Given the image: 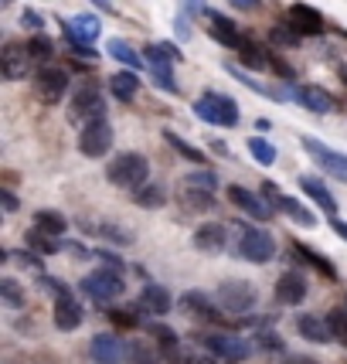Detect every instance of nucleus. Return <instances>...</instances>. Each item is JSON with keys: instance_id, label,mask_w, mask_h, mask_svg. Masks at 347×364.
I'll use <instances>...</instances> for the list:
<instances>
[{"instance_id": "13", "label": "nucleus", "mask_w": 347, "mask_h": 364, "mask_svg": "<svg viewBox=\"0 0 347 364\" xmlns=\"http://www.w3.org/2000/svg\"><path fill=\"white\" fill-rule=\"evenodd\" d=\"M129 354V344H123L116 333H99L89 344V358L95 364H123Z\"/></svg>"}, {"instance_id": "20", "label": "nucleus", "mask_w": 347, "mask_h": 364, "mask_svg": "<svg viewBox=\"0 0 347 364\" xmlns=\"http://www.w3.org/2000/svg\"><path fill=\"white\" fill-rule=\"evenodd\" d=\"M106 55H110V58H116V62H123L129 72H143V68H150V65H146V58H143V51H137V48L129 45V41H123V38H110Z\"/></svg>"}, {"instance_id": "6", "label": "nucleus", "mask_w": 347, "mask_h": 364, "mask_svg": "<svg viewBox=\"0 0 347 364\" xmlns=\"http://www.w3.org/2000/svg\"><path fill=\"white\" fill-rule=\"evenodd\" d=\"M238 255L245 262H255V266H266L276 255V242L266 228H255V225H242L238 228Z\"/></svg>"}, {"instance_id": "11", "label": "nucleus", "mask_w": 347, "mask_h": 364, "mask_svg": "<svg viewBox=\"0 0 347 364\" xmlns=\"http://www.w3.org/2000/svg\"><path fill=\"white\" fill-rule=\"evenodd\" d=\"M110 146H112V127L102 119V123H92V127H85L79 133V150H82V157H106L110 154Z\"/></svg>"}, {"instance_id": "33", "label": "nucleus", "mask_w": 347, "mask_h": 364, "mask_svg": "<svg viewBox=\"0 0 347 364\" xmlns=\"http://www.w3.org/2000/svg\"><path fill=\"white\" fill-rule=\"evenodd\" d=\"M34 228L38 232H45V235H65V228H68V222H65L62 211H34Z\"/></svg>"}, {"instance_id": "27", "label": "nucleus", "mask_w": 347, "mask_h": 364, "mask_svg": "<svg viewBox=\"0 0 347 364\" xmlns=\"http://www.w3.org/2000/svg\"><path fill=\"white\" fill-rule=\"evenodd\" d=\"M293 255H297V259H303L306 266H314V269H320V272H324V279H331V283H337V279H341V276H337V266H333L331 259H324L320 252H314L310 245H303V242H297V245H293Z\"/></svg>"}, {"instance_id": "16", "label": "nucleus", "mask_w": 347, "mask_h": 364, "mask_svg": "<svg viewBox=\"0 0 347 364\" xmlns=\"http://www.w3.org/2000/svg\"><path fill=\"white\" fill-rule=\"evenodd\" d=\"M208 14V34H211V41H218L225 48H242V34H238V24L232 17L218 14V11H205Z\"/></svg>"}, {"instance_id": "51", "label": "nucleus", "mask_w": 347, "mask_h": 364, "mask_svg": "<svg viewBox=\"0 0 347 364\" xmlns=\"http://www.w3.org/2000/svg\"><path fill=\"white\" fill-rule=\"evenodd\" d=\"M269 68H272L276 75H283V79H293V75H297V72H293V65H286L279 55H272V58H269Z\"/></svg>"}, {"instance_id": "49", "label": "nucleus", "mask_w": 347, "mask_h": 364, "mask_svg": "<svg viewBox=\"0 0 347 364\" xmlns=\"http://www.w3.org/2000/svg\"><path fill=\"white\" fill-rule=\"evenodd\" d=\"M14 259L21 262V266H24V269H34L38 276H45V266H41V259H38V255H31V252H17Z\"/></svg>"}, {"instance_id": "10", "label": "nucleus", "mask_w": 347, "mask_h": 364, "mask_svg": "<svg viewBox=\"0 0 347 364\" xmlns=\"http://www.w3.org/2000/svg\"><path fill=\"white\" fill-rule=\"evenodd\" d=\"M65 92H68V72L65 68H55V65H45L38 75H34V95L45 102V106H55L62 102Z\"/></svg>"}, {"instance_id": "57", "label": "nucleus", "mask_w": 347, "mask_h": 364, "mask_svg": "<svg viewBox=\"0 0 347 364\" xmlns=\"http://www.w3.org/2000/svg\"><path fill=\"white\" fill-rule=\"evenodd\" d=\"M184 364H215V361H211V358H188Z\"/></svg>"}, {"instance_id": "40", "label": "nucleus", "mask_w": 347, "mask_h": 364, "mask_svg": "<svg viewBox=\"0 0 347 364\" xmlns=\"http://www.w3.org/2000/svg\"><path fill=\"white\" fill-rule=\"evenodd\" d=\"M249 154H252L259 164H266V167L269 164H276V157H279V154H276V146H272L266 136H249Z\"/></svg>"}, {"instance_id": "21", "label": "nucleus", "mask_w": 347, "mask_h": 364, "mask_svg": "<svg viewBox=\"0 0 347 364\" xmlns=\"http://www.w3.org/2000/svg\"><path fill=\"white\" fill-rule=\"evenodd\" d=\"M297 331H300V337H306L310 344H327V341H333L331 323L320 317V314H300V320H297Z\"/></svg>"}, {"instance_id": "56", "label": "nucleus", "mask_w": 347, "mask_h": 364, "mask_svg": "<svg viewBox=\"0 0 347 364\" xmlns=\"http://www.w3.org/2000/svg\"><path fill=\"white\" fill-rule=\"evenodd\" d=\"M92 4L99 7V11H110V14H112V4H110V0H92Z\"/></svg>"}, {"instance_id": "30", "label": "nucleus", "mask_w": 347, "mask_h": 364, "mask_svg": "<svg viewBox=\"0 0 347 364\" xmlns=\"http://www.w3.org/2000/svg\"><path fill=\"white\" fill-rule=\"evenodd\" d=\"M129 201H133L137 208L157 211V208H164V201H167V191H164V184H143L140 191L129 194Z\"/></svg>"}, {"instance_id": "26", "label": "nucleus", "mask_w": 347, "mask_h": 364, "mask_svg": "<svg viewBox=\"0 0 347 364\" xmlns=\"http://www.w3.org/2000/svg\"><path fill=\"white\" fill-rule=\"evenodd\" d=\"M110 92L119 99V102H133L137 92H140V72H116L110 75Z\"/></svg>"}, {"instance_id": "53", "label": "nucleus", "mask_w": 347, "mask_h": 364, "mask_svg": "<svg viewBox=\"0 0 347 364\" xmlns=\"http://www.w3.org/2000/svg\"><path fill=\"white\" fill-rule=\"evenodd\" d=\"M0 205H4V211H7V215H14V211H17L14 191H0Z\"/></svg>"}, {"instance_id": "42", "label": "nucleus", "mask_w": 347, "mask_h": 364, "mask_svg": "<svg viewBox=\"0 0 347 364\" xmlns=\"http://www.w3.org/2000/svg\"><path fill=\"white\" fill-rule=\"evenodd\" d=\"M327 323H331L333 341H341L347 348V310H331V314H327Z\"/></svg>"}, {"instance_id": "34", "label": "nucleus", "mask_w": 347, "mask_h": 364, "mask_svg": "<svg viewBox=\"0 0 347 364\" xmlns=\"http://www.w3.org/2000/svg\"><path fill=\"white\" fill-rule=\"evenodd\" d=\"M164 140L171 143V146H174V150H177V154H181V157H184V160H191L194 167H205V164H208V157H205V154H201L198 146H191L188 140H181V136H177L174 129H164Z\"/></svg>"}, {"instance_id": "32", "label": "nucleus", "mask_w": 347, "mask_h": 364, "mask_svg": "<svg viewBox=\"0 0 347 364\" xmlns=\"http://www.w3.org/2000/svg\"><path fill=\"white\" fill-rule=\"evenodd\" d=\"M238 62L245 65L249 72H262V68H269V51L262 45H255V41H242Z\"/></svg>"}, {"instance_id": "8", "label": "nucleus", "mask_w": 347, "mask_h": 364, "mask_svg": "<svg viewBox=\"0 0 347 364\" xmlns=\"http://www.w3.org/2000/svg\"><path fill=\"white\" fill-rule=\"evenodd\" d=\"M300 143H303V150L316 160V167H320V171H327L331 177H337V181H344L347 184V154L327 146V143L316 140V136H303Z\"/></svg>"}, {"instance_id": "22", "label": "nucleus", "mask_w": 347, "mask_h": 364, "mask_svg": "<svg viewBox=\"0 0 347 364\" xmlns=\"http://www.w3.org/2000/svg\"><path fill=\"white\" fill-rule=\"evenodd\" d=\"M177 201L184 211H208V208H215V194L208 188H198V184H191L184 181L181 184V194H177Z\"/></svg>"}, {"instance_id": "5", "label": "nucleus", "mask_w": 347, "mask_h": 364, "mask_svg": "<svg viewBox=\"0 0 347 364\" xmlns=\"http://www.w3.org/2000/svg\"><path fill=\"white\" fill-rule=\"evenodd\" d=\"M201 344L208 348V354L221 358L225 364H242L245 358H252V350H255L252 341H245V337L228 333V331H208L201 337Z\"/></svg>"}, {"instance_id": "1", "label": "nucleus", "mask_w": 347, "mask_h": 364, "mask_svg": "<svg viewBox=\"0 0 347 364\" xmlns=\"http://www.w3.org/2000/svg\"><path fill=\"white\" fill-rule=\"evenodd\" d=\"M106 177H110V184L123 191H140L143 184H150L146 177H150V160L137 154V150H127V154H119V157L112 160L110 167H106Z\"/></svg>"}, {"instance_id": "52", "label": "nucleus", "mask_w": 347, "mask_h": 364, "mask_svg": "<svg viewBox=\"0 0 347 364\" xmlns=\"http://www.w3.org/2000/svg\"><path fill=\"white\" fill-rule=\"evenodd\" d=\"M95 255H99V259H102V262H106V266H110V269H123V259H119V255L116 252H106V249H95Z\"/></svg>"}, {"instance_id": "44", "label": "nucleus", "mask_w": 347, "mask_h": 364, "mask_svg": "<svg viewBox=\"0 0 347 364\" xmlns=\"http://www.w3.org/2000/svg\"><path fill=\"white\" fill-rule=\"evenodd\" d=\"M262 198H266L269 201V208H272V211H283V188H279V184H272V181H266V184H262Z\"/></svg>"}, {"instance_id": "38", "label": "nucleus", "mask_w": 347, "mask_h": 364, "mask_svg": "<svg viewBox=\"0 0 347 364\" xmlns=\"http://www.w3.org/2000/svg\"><path fill=\"white\" fill-rule=\"evenodd\" d=\"M269 41H272V45H279V48H297L303 41V34H297L283 21V24H272V28H269Z\"/></svg>"}, {"instance_id": "28", "label": "nucleus", "mask_w": 347, "mask_h": 364, "mask_svg": "<svg viewBox=\"0 0 347 364\" xmlns=\"http://www.w3.org/2000/svg\"><path fill=\"white\" fill-rule=\"evenodd\" d=\"M300 191H306V194H310V198H314V205L316 208H324V211H327V215H337V201H333V194L327 188H324V181H316V177H300Z\"/></svg>"}, {"instance_id": "17", "label": "nucleus", "mask_w": 347, "mask_h": 364, "mask_svg": "<svg viewBox=\"0 0 347 364\" xmlns=\"http://www.w3.org/2000/svg\"><path fill=\"white\" fill-rule=\"evenodd\" d=\"M306 300V276L303 272H283L276 279V303L283 306H297Z\"/></svg>"}, {"instance_id": "4", "label": "nucleus", "mask_w": 347, "mask_h": 364, "mask_svg": "<svg viewBox=\"0 0 347 364\" xmlns=\"http://www.w3.org/2000/svg\"><path fill=\"white\" fill-rule=\"evenodd\" d=\"M194 112L208 127H238V102L225 92H205L194 102Z\"/></svg>"}, {"instance_id": "19", "label": "nucleus", "mask_w": 347, "mask_h": 364, "mask_svg": "<svg viewBox=\"0 0 347 364\" xmlns=\"http://www.w3.org/2000/svg\"><path fill=\"white\" fill-rule=\"evenodd\" d=\"M225 242H228V232H225V225H218V222H205L198 232H194V249L205 252V255L221 252Z\"/></svg>"}, {"instance_id": "7", "label": "nucleus", "mask_w": 347, "mask_h": 364, "mask_svg": "<svg viewBox=\"0 0 347 364\" xmlns=\"http://www.w3.org/2000/svg\"><path fill=\"white\" fill-rule=\"evenodd\" d=\"M123 289H127V283H123V276L116 269H95L82 279V293L99 303H110L116 296H123Z\"/></svg>"}, {"instance_id": "45", "label": "nucleus", "mask_w": 347, "mask_h": 364, "mask_svg": "<svg viewBox=\"0 0 347 364\" xmlns=\"http://www.w3.org/2000/svg\"><path fill=\"white\" fill-rule=\"evenodd\" d=\"M21 28H28L34 34H45V17L38 14V11H24L21 14Z\"/></svg>"}, {"instance_id": "29", "label": "nucleus", "mask_w": 347, "mask_h": 364, "mask_svg": "<svg viewBox=\"0 0 347 364\" xmlns=\"http://www.w3.org/2000/svg\"><path fill=\"white\" fill-rule=\"evenodd\" d=\"M228 75L232 79H238L245 89H252L255 95H262V99H276V102H283V99H289V92H279V89H269V85H262L259 79H252V75H245V68L242 65H228Z\"/></svg>"}, {"instance_id": "54", "label": "nucleus", "mask_w": 347, "mask_h": 364, "mask_svg": "<svg viewBox=\"0 0 347 364\" xmlns=\"http://www.w3.org/2000/svg\"><path fill=\"white\" fill-rule=\"evenodd\" d=\"M235 11H259L262 7V0H228Z\"/></svg>"}, {"instance_id": "9", "label": "nucleus", "mask_w": 347, "mask_h": 364, "mask_svg": "<svg viewBox=\"0 0 347 364\" xmlns=\"http://www.w3.org/2000/svg\"><path fill=\"white\" fill-rule=\"evenodd\" d=\"M31 65H34L31 45H24V41H7V45L0 48V72H4L7 82L28 79Z\"/></svg>"}, {"instance_id": "43", "label": "nucleus", "mask_w": 347, "mask_h": 364, "mask_svg": "<svg viewBox=\"0 0 347 364\" xmlns=\"http://www.w3.org/2000/svg\"><path fill=\"white\" fill-rule=\"evenodd\" d=\"M146 331L157 337V344H160V350H171V348H177V333H174V327H167V323H150Z\"/></svg>"}, {"instance_id": "23", "label": "nucleus", "mask_w": 347, "mask_h": 364, "mask_svg": "<svg viewBox=\"0 0 347 364\" xmlns=\"http://www.w3.org/2000/svg\"><path fill=\"white\" fill-rule=\"evenodd\" d=\"M143 58H146V65H150V75H154V82H157V89H164V92H171V95L181 92V85H177V79H174V62L160 58V55H143Z\"/></svg>"}, {"instance_id": "3", "label": "nucleus", "mask_w": 347, "mask_h": 364, "mask_svg": "<svg viewBox=\"0 0 347 364\" xmlns=\"http://www.w3.org/2000/svg\"><path fill=\"white\" fill-rule=\"evenodd\" d=\"M215 303H218V310L232 314V317H245V314L255 310L259 293H255V286L245 283V279H225V283H218Z\"/></svg>"}, {"instance_id": "58", "label": "nucleus", "mask_w": 347, "mask_h": 364, "mask_svg": "<svg viewBox=\"0 0 347 364\" xmlns=\"http://www.w3.org/2000/svg\"><path fill=\"white\" fill-rule=\"evenodd\" d=\"M4 4H14V0H4Z\"/></svg>"}, {"instance_id": "36", "label": "nucleus", "mask_w": 347, "mask_h": 364, "mask_svg": "<svg viewBox=\"0 0 347 364\" xmlns=\"http://www.w3.org/2000/svg\"><path fill=\"white\" fill-rule=\"evenodd\" d=\"M28 249H34L38 255H55V252H62V242L55 235H45V232L31 228L28 232Z\"/></svg>"}, {"instance_id": "35", "label": "nucleus", "mask_w": 347, "mask_h": 364, "mask_svg": "<svg viewBox=\"0 0 347 364\" xmlns=\"http://www.w3.org/2000/svg\"><path fill=\"white\" fill-rule=\"evenodd\" d=\"M0 303H4V306H11V310H21V306L28 303V293L17 286V279L7 276V279H0Z\"/></svg>"}, {"instance_id": "50", "label": "nucleus", "mask_w": 347, "mask_h": 364, "mask_svg": "<svg viewBox=\"0 0 347 364\" xmlns=\"http://www.w3.org/2000/svg\"><path fill=\"white\" fill-rule=\"evenodd\" d=\"M188 181H191V184H198V188H208V191L218 188V177L211 174V171H198V174H191Z\"/></svg>"}, {"instance_id": "37", "label": "nucleus", "mask_w": 347, "mask_h": 364, "mask_svg": "<svg viewBox=\"0 0 347 364\" xmlns=\"http://www.w3.org/2000/svg\"><path fill=\"white\" fill-rule=\"evenodd\" d=\"M160 350H154L146 341H133L129 344V354H127V364H160Z\"/></svg>"}, {"instance_id": "12", "label": "nucleus", "mask_w": 347, "mask_h": 364, "mask_svg": "<svg viewBox=\"0 0 347 364\" xmlns=\"http://www.w3.org/2000/svg\"><path fill=\"white\" fill-rule=\"evenodd\" d=\"M289 99L293 102H300L306 112H314V116H327V112H333V95L327 92V89H320V85H293L289 89Z\"/></svg>"}, {"instance_id": "18", "label": "nucleus", "mask_w": 347, "mask_h": 364, "mask_svg": "<svg viewBox=\"0 0 347 364\" xmlns=\"http://www.w3.org/2000/svg\"><path fill=\"white\" fill-rule=\"evenodd\" d=\"M55 327L58 331H75V327H82V317H85V310H82V303L68 293V296H58L55 300Z\"/></svg>"}, {"instance_id": "2", "label": "nucleus", "mask_w": 347, "mask_h": 364, "mask_svg": "<svg viewBox=\"0 0 347 364\" xmlns=\"http://www.w3.org/2000/svg\"><path fill=\"white\" fill-rule=\"evenodd\" d=\"M68 119L82 129L106 119V99H102V92H99L95 82H82V85H75L72 106H68Z\"/></svg>"}, {"instance_id": "31", "label": "nucleus", "mask_w": 347, "mask_h": 364, "mask_svg": "<svg viewBox=\"0 0 347 364\" xmlns=\"http://www.w3.org/2000/svg\"><path fill=\"white\" fill-rule=\"evenodd\" d=\"M85 228H89V232H95L99 238L112 242V245H129V242H133V232H129V228H123L119 222H89Z\"/></svg>"}, {"instance_id": "47", "label": "nucleus", "mask_w": 347, "mask_h": 364, "mask_svg": "<svg viewBox=\"0 0 347 364\" xmlns=\"http://www.w3.org/2000/svg\"><path fill=\"white\" fill-rule=\"evenodd\" d=\"M110 323L123 327V331H133L137 327V314H123V310H110Z\"/></svg>"}, {"instance_id": "25", "label": "nucleus", "mask_w": 347, "mask_h": 364, "mask_svg": "<svg viewBox=\"0 0 347 364\" xmlns=\"http://www.w3.org/2000/svg\"><path fill=\"white\" fill-rule=\"evenodd\" d=\"M171 293L164 289V286L157 283H146V289L140 293V310H146V314H154V317H164L167 310H171Z\"/></svg>"}, {"instance_id": "15", "label": "nucleus", "mask_w": 347, "mask_h": 364, "mask_svg": "<svg viewBox=\"0 0 347 364\" xmlns=\"http://www.w3.org/2000/svg\"><path fill=\"white\" fill-rule=\"evenodd\" d=\"M228 201H232L238 211H245L252 222H269V218H272L269 201H262L259 194H252V191L242 188V184H232V188H228Z\"/></svg>"}, {"instance_id": "14", "label": "nucleus", "mask_w": 347, "mask_h": 364, "mask_svg": "<svg viewBox=\"0 0 347 364\" xmlns=\"http://www.w3.org/2000/svg\"><path fill=\"white\" fill-rule=\"evenodd\" d=\"M286 24H289L297 34H303V38H316V34H324V14L314 11L310 4H293V7L286 11Z\"/></svg>"}, {"instance_id": "48", "label": "nucleus", "mask_w": 347, "mask_h": 364, "mask_svg": "<svg viewBox=\"0 0 347 364\" xmlns=\"http://www.w3.org/2000/svg\"><path fill=\"white\" fill-rule=\"evenodd\" d=\"M255 344L266 350H283V337H279V333H269V331H259V341H255Z\"/></svg>"}, {"instance_id": "24", "label": "nucleus", "mask_w": 347, "mask_h": 364, "mask_svg": "<svg viewBox=\"0 0 347 364\" xmlns=\"http://www.w3.org/2000/svg\"><path fill=\"white\" fill-rule=\"evenodd\" d=\"M181 310H184L188 317H201V320L218 317V303H211L205 293H198V289H188V293L181 296Z\"/></svg>"}, {"instance_id": "46", "label": "nucleus", "mask_w": 347, "mask_h": 364, "mask_svg": "<svg viewBox=\"0 0 347 364\" xmlns=\"http://www.w3.org/2000/svg\"><path fill=\"white\" fill-rule=\"evenodd\" d=\"M205 11V0H181V11H177V21H188L191 24V17L194 14H201Z\"/></svg>"}, {"instance_id": "41", "label": "nucleus", "mask_w": 347, "mask_h": 364, "mask_svg": "<svg viewBox=\"0 0 347 364\" xmlns=\"http://www.w3.org/2000/svg\"><path fill=\"white\" fill-rule=\"evenodd\" d=\"M31 55L34 62H48V58H55V45H51V38L48 34H31Z\"/></svg>"}, {"instance_id": "39", "label": "nucleus", "mask_w": 347, "mask_h": 364, "mask_svg": "<svg viewBox=\"0 0 347 364\" xmlns=\"http://www.w3.org/2000/svg\"><path fill=\"white\" fill-rule=\"evenodd\" d=\"M283 211L289 215V218H293V222H300L303 228H314V225H316L314 211H310L306 205H300L297 198H283Z\"/></svg>"}, {"instance_id": "55", "label": "nucleus", "mask_w": 347, "mask_h": 364, "mask_svg": "<svg viewBox=\"0 0 347 364\" xmlns=\"http://www.w3.org/2000/svg\"><path fill=\"white\" fill-rule=\"evenodd\" d=\"M331 228H333V232H337V235H341V238L347 242V222H341V218L333 215V218H331Z\"/></svg>"}]
</instances>
